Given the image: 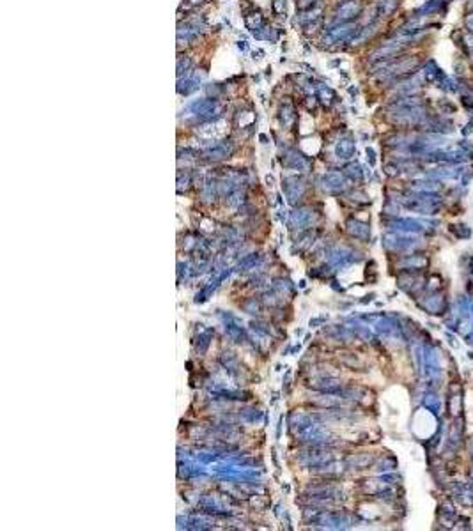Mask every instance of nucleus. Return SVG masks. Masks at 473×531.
I'll list each match as a JSON object with an SVG mask.
<instances>
[{"label": "nucleus", "instance_id": "obj_1", "mask_svg": "<svg viewBox=\"0 0 473 531\" xmlns=\"http://www.w3.org/2000/svg\"><path fill=\"white\" fill-rule=\"evenodd\" d=\"M466 27H468V30L471 32V36H473V15L466 16Z\"/></svg>", "mask_w": 473, "mask_h": 531}]
</instances>
